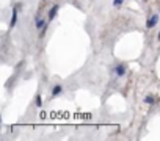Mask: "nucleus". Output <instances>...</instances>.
I'll return each instance as SVG.
<instances>
[{
	"label": "nucleus",
	"mask_w": 160,
	"mask_h": 141,
	"mask_svg": "<svg viewBox=\"0 0 160 141\" xmlns=\"http://www.w3.org/2000/svg\"><path fill=\"white\" fill-rule=\"evenodd\" d=\"M35 25H36V28H38V30H42V28L46 27V21H44V19H41L39 16H36V22H35Z\"/></svg>",
	"instance_id": "39448f33"
},
{
	"label": "nucleus",
	"mask_w": 160,
	"mask_h": 141,
	"mask_svg": "<svg viewBox=\"0 0 160 141\" xmlns=\"http://www.w3.org/2000/svg\"><path fill=\"white\" fill-rule=\"evenodd\" d=\"M61 91H63V86H61V85H55V86H53V90H52V97L60 96V94H61Z\"/></svg>",
	"instance_id": "423d86ee"
},
{
	"label": "nucleus",
	"mask_w": 160,
	"mask_h": 141,
	"mask_svg": "<svg viewBox=\"0 0 160 141\" xmlns=\"http://www.w3.org/2000/svg\"><path fill=\"white\" fill-rule=\"evenodd\" d=\"M41 105H42V99H41V96L38 94V96H36V107H41Z\"/></svg>",
	"instance_id": "1a4fd4ad"
},
{
	"label": "nucleus",
	"mask_w": 160,
	"mask_h": 141,
	"mask_svg": "<svg viewBox=\"0 0 160 141\" xmlns=\"http://www.w3.org/2000/svg\"><path fill=\"white\" fill-rule=\"evenodd\" d=\"M157 22H158V14H152L146 22V28H154L157 25Z\"/></svg>",
	"instance_id": "f257e3e1"
},
{
	"label": "nucleus",
	"mask_w": 160,
	"mask_h": 141,
	"mask_svg": "<svg viewBox=\"0 0 160 141\" xmlns=\"http://www.w3.org/2000/svg\"><path fill=\"white\" fill-rule=\"evenodd\" d=\"M58 8H60V5H53L50 10H49V21H53L55 19V16H57V13H58Z\"/></svg>",
	"instance_id": "7ed1b4c3"
},
{
	"label": "nucleus",
	"mask_w": 160,
	"mask_h": 141,
	"mask_svg": "<svg viewBox=\"0 0 160 141\" xmlns=\"http://www.w3.org/2000/svg\"><path fill=\"white\" fill-rule=\"evenodd\" d=\"M144 104L154 105V104H155V99H154V96H146V97H144Z\"/></svg>",
	"instance_id": "0eeeda50"
},
{
	"label": "nucleus",
	"mask_w": 160,
	"mask_h": 141,
	"mask_svg": "<svg viewBox=\"0 0 160 141\" xmlns=\"http://www.w3.org/2000/svg\"><path fill=\"white\" fill-rule=\"evenodd\" d=\"M115 72H116V75H118V77L126 75V64H118V66L115 67Z\"/></svg>",
	"instance_id": "f03ea898"
},
{
	"label": "nucleus",
	"mask_w": 160,
	"mask_h": 141,
	"mask_svg": "<svg viewBox=\"0 0 160 141\" xmlns=\"http://www.w3.org/2000/svg\"><path fill=\"white\" fill-rule=\"evenodd\" d=\"M122 3H124V0H113V7H116V8H119Z\"/></svg>",
	"instance_id": "6e6552de"
},
{
	"label": "nucleus",
	"mask_w": 160,
	"mask_h": 141,
	"mask_svg": "<svg viewBox=\"0 0 160 141\" xmlns=\"http://www.w3.org/2000/svg\"><path fill=\"white\" fill-rule=\"evenodd\" d=\"M158 39H160V33H158Z\"/></svg>",
	"instance_id": "9d476101"
},
{
	"label": "nucleus",
	"mask_w": 160,
	"mask_h": 141,
	"mask_svg": "<svg viewBox=\"0 0 160 141\" xmlns=\"http://www.w3.org/2000/svg\"><path fill=\"white\" fill-rule=\"evenodd\" d=\"M19 7V5H18ZM18 7H14L13 8V16H11V22H10V25L11 27H14L16 25V22H18Z\"/></svg>",
	"instance_id": "20e7f679"
}]
</instances>
